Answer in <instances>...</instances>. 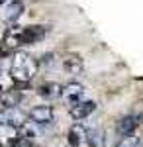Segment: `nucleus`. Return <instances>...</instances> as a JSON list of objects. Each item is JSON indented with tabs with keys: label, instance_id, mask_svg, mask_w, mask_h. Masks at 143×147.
<instances>
[{
	"label": "nucleus",
	"instance_id": "nucleus-11",
	"mask_svg": "<svg viewBox=\"0 0 143 147\" xmlns=\"http://www.w3.org/2000/svg\"><path fill=\"white\" fill-rule=\"evenodd\" d=\"M84 141H86V127L80 124H75L67 134V143L71 147H80Z\"/></svg>",
	"mask_w": 143,
	"mask_h": 147
},
{
	"label": "nucleus",
	"instance_id": "nucleus-9",
	"mask_svg": "<svg viewBox=\"0 0 143 147\" xmlns=\"http://www.w3.org/2000/svg\"><path fill=\"white\" fill-rule=\"evenodd\" d=\"M94 110H96V102L94 100H80L78 104H75V106H71L69 108V114H71V118L73 120H84V118H88L90 114H94Z\"/></svg>",
	"mask_w": 143,
	"mask_h": 147
},
{
	"label": "nucleus",
	"instance_id": "nucleus-6",
	"mask_svg": "<svg viewBox=\"0 0 143 147\" xmlns=\"http://www.w3.org/2000/svg\"><path fill=\"white\" fill-rule=\"evenodd\" d=\"M61 98H63V102L71 108V106L78 104L80 100H84V86L78 84V82H69V84L63 86V94H61Z\"/></svg>",
	"mask_w": 143,
	"mask_h": 147
},
{
	"label": "nucleus",
	"instance_id": "nucleus-10",
	"mask_svg": "<svg viewBox=\"0 0 143 147\" xmlns=\"http://www.w3.org/2000/svg\"><path fill=\"white\" fill-rule=\"evenodd\" d=\"M61 94H63V86H61L59 82H53V80H47V82H43V84L37 86V96H41V98L47 100V102L61 98Z\"/></svg>",
	"mask_w": 143,
	"mask_h": 147
},
{
	"label": "nucleus",
	"instance_id": "nucleus-13",
	"mask_svg": "<svg viewBox=\"0 0 143 147\" xmlns=\"http://www.w3.org/2000/svg\"><path fill=\"white\" fill-rule=\"evenodd\" d=\"M86 141L90 147H104V134L102 129H86Z\"/></svg>",
	"mask_w": 143,
	"mask_h": 147
},
{
	"label": "nucleus",
	"instance_id": "nucleus-8",
	"mask_svg": "<svg viewBox=\"0 0 143 147\" xmlns=\"http://www.w3.org/2000/svg\"><path fill=\"white\" fill-rule=\"evenodd\" d=\"M24 2H20V0H14V2H10V4H6L4 6V10L0 12V20L6 24V26H10V24L18 22V18L24 14Z\"/></svg>",
	"mask_w": 143,
	"mask_h": 147
},
{
	"label": "nucleus",
	"instance_id": "nucleus-14",
	"mask_svg": "<svg viewBox=\"0 0 143 147\" xmlns=\"http://www.w3.org/2000/svg\"><path fill=\"white\" fill-rule=\"evenodd\" d=\"M116 147H141V141H139L137 137H133V136H130V137H121L120 143H118Z\"/></svg>",
	"mask_w": 143,
	"mask_h": 147
},
{
	"label": "nucleus",
	"instance_id": "nucleus-1",
	"mask_svg": "<svg viewBox=\"0 0 143 147\" xmlns=\"http://www.w3.org/2000/svg\"><path fill=\"white\" fill-rule=\"evenodd\" d=\"M39 71V61L26 51L14 53L10 63V77L16 82H30Z\"/></svg>",
	"mask_w": 143,
	"mask_h": 147
},
{
	"label": "nucleus",
	"instance_id": "nucleus-12",
	"mask_svg": "<svg viewBox=\"0 0 143 147\" xmlns=\"http://www.w3.org/2000/svg\"><path fill=\"white\" fill-rule=\"evenodd\" d=\"M61 65L65 69L69 75H78V73H82V59L78 55H65L63 57V61H61Z\"/></svg>",
	"mask_w": 143,
	"mask_h": 147
},
{
	"label": "nucleus",
	"instance_id": "nucleus-4",
	"mask_svg": "<svg viewBox=\"0 0 143 147\" xmlns=\"http://www.w3.org/2000/svg\"><path fill=\"white\" fill-rule=\"evenodd\" d=\"M141 120H143L141 114H127V116L120 118V122L116 124V131H118V136H120V137L133 136V131L141 125Z\"/></svg>",
	"mask_w": 143,
	"mask_h": 147
},
{
	"label": "nucleus",
	"instance_id": "nucleus-3",
	"mask_svg": "<svg viewBox=\"0 0 143 147\" xmlns=\"http://www.w3.org/2000/svg\"><path fill=\"white\" fill-rule=\"evenodd\" d=\"M28 118L32 120V124H35L37 127H51L53 122H55V112L51 106L47 104H41V106H35L30 110Z\"/></svg>",
	"mask_w": 143,
	"mask_h": 147
},
{
	"label": "nucleus",
	"instance_id": "nucleus-15",
	"mask_svg": "<svg viewBox=\"0 0 143 147\" xmlns=\"http://www.w3.org/2000/svg\"><path fill=\"white\" fill-rule=\"evenodd\" d=\"M8 30H10V28H6V24H4L2 20H0V39H4V37H6Z\"/></svg>",
	"mask_w": 143,
	"mask_h": 147
},
{
	"label": "nucleus",
	"instance_id": "nucleus-2",
	"mask_svg": "<svg viewBox=\"0 0 143 147\" xmlns=\"http://www.w3.org/2000/svg\"><path fill=\"white\" fill-rule=\"evenodd\" d=\"M49 32L47 26H26V28H10L4 37V43L8 47L28 45V43H37L43 39L45 34Z\"/></svg>",
	"mask_w": 143,
	"mask_h": 147
},
{
	"label": "nucleus",
	"instance_id": "nucleus-7",
	"mask_svg": "<svg viewBox=\"0 0 143 147\" xmlns=\"http://www.w3.org/2000/svg\"><path fill=\"white\" fill-rule=\"evenodd\" d=\"M22 141V134L18 127L0 124V147H16Z\"/></svg>",
	"mask_w": 143,
	"mask_h": 147
},
{
	"label": "nucleus",
	"instance_id": "nucleus-16",
	"mask_svg": "<svg viewBox=\"0 0 143 147\" xmlns=\"http://www.w3.org/2000/svg\"><path fill=\"white\" fill-rule=\"evenodd\" d=\"M4 4H6V0H0V6H4Z\"/></svg>",
	"mask_w": 143,
	"mask_h": 147
},
{
	"label": "nucleus",
	"instance_id": "nucleus-5",
	"mask_svg": "<svg viewBox=\"0 0 143 147\" xmlns=\"http://www.w3.org/2000/svg\"><path fill=\"white\" fill-rule=\"evenodd\" d=\"M0 124L12 125V127H22V125L28 124V116L22 114L16 106H10V108H2L0 110Z\"/></svg>",
	"mask_w": 143,
	"mask_h": 147
},
{
	"label": "nucleus",
	"instance_id": "nucleus-17",
	"mask_svg": "<svg viewBox=\"0 0 143 147\" xmlns=\"http://www.w3.org/2000/svg\"><path fill=\"white\" fill-rule=\"evenodd\" d=\"M2 108H4V106H0V110H2Z\"/></svg>",
	"mask_w": 143,
	"mask_h": 147
}]
</instances>
